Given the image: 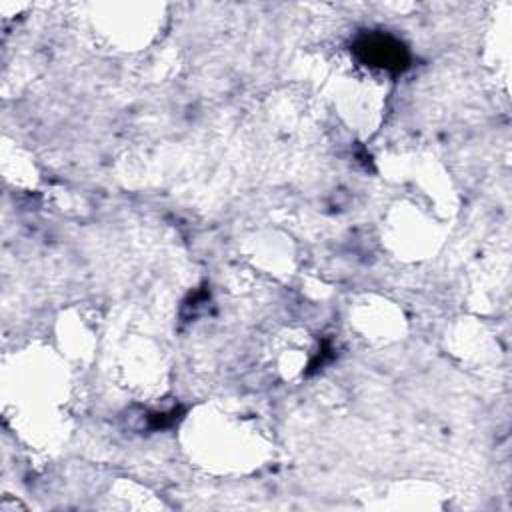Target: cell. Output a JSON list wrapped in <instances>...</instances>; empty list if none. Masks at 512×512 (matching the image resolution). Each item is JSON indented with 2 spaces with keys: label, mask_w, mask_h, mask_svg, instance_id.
<instances>
[{
  "label": "cell",
  "mask_w": 512,
  "mask_h": 512,
  "mask_svg": "<svg viewBox=\"0 0 512 512\" xmlns=\"http://www.w3.org/2000/svg\"><path fill=\"white\" fill-rule=\"evenodd\" d=\"M356 52L362 60H366L370 66H378L392 72H402L408 66V54L406 48L386 34H370L364 36L356 44Z\"/></svg>",
  "instance_id": "obj_1"
}]
</instances>
